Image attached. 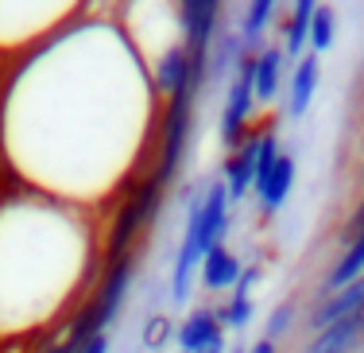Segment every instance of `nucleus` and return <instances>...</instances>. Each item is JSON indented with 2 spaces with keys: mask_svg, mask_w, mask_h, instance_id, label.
<instances>
[{
  "mask_svg": "<svg viewBox=\"0 0 364 353\" xmlns=\"http://www.w3.org/2000/svg\"><path fill=\"white\" fill-rule=\"evenodd\" d=\"M318 4L314 0H299V4L287 12V20H283L279 28V47H283V58L294 66L302 55H306V43H310V20H314Z\"/></svg>",
  "mask_w": 364,
  "mask_h": 353,
  "instance_id": "obj_12",
  "label": "nucleus"
},
{
  "mask_svg": "<svg viewBox=\"0 0 364 353\" xmlns=\"http://www.w3.org/2000/svg\"><path fill=\"white\" fill-rule=\"evenodd\" d=\"M163 194H167V191L151 179V171H147L140 183L124 186L120 210L112 214V221L105 229V241H101V268L136 256L140 237L155 226V218H159V210H163Z\"/></svg>",
  "mask_w": 364,
  "mask_h": 353,
  "instance_id": "obj_2",
  "label": "nucleus"
},
{
  "mask_svg": "<svg viewBox=\"0 0 364 353\" xmlns=\"http://www.w3.org/2000/svg\"><path fill=\"white\" fill-rule=\"evenodd\" d=\"M101 275L85 221L39 194H16L0 210V322H50Z\"/></svg>",
  "mask_w": 364,
  "mask_h": 353,
  "instance_id": "obj_1",
  "label": "nucleus"
},
{
  "mask_svg": "<svg viewBox=\"0 0 364 353\" xmlns=\"http://www.w3.org/2000/svg\"><path fill=\"white\" fill-rule=\"evenodd\" d=\"M275 16H279L275 0H252V4L245 8L240 28H237V39H240V51H245V55H259V51H264V36H267Z\"/></svg>",
  "mask_w": 364,
  "mask_h": 353,
  "instance_id": "obj_13",
  "label": "nucleus"
},
{
  "mask_svg": "<svg viewBox=\"0 0 364 353\" xmlns=\"http://www.w3.org/2000/svg\"><path fill=\"white\" fill-rule=\"evenodd\" d=\"M77 353H109V334H97V338H90Z\"/></svg>",
  "mask_w": 364,
  "mask_h": 353,
  "instance_id": "obj_19",
  "label": "nucleus"
},
{
  "mask_svg": "<svg viewBox=\"0 0 364 353\" xmlns=\"http://www.w3.org/2000/svg\"><path fill=\"white\" fill-rule=\"evenodd\" d=\"M333 43H337V12L326 4H318L314 20H310V43L306 47H310V55L322 58L326 51H333Z\"/></svg>",
  "mask_w": 364,
  "mask_h": 353,
  "instance_id": "obj_15",
  "label": "nucleus"
},
{
  "mask_svg": "<svg viewBox=\"0 0 364 353\" xmlns=\"http://www.w3.org/2000/svg\"><path fill=\"white\" fill-rule=\"evenodd\" d=\"M245 353H279V342H267V338H256L252 346H248Z\"/></svg>",
  "mask_w": 364,
  "mask_h": 353,
  "instance_id": "obj_20",
  "label": "nucleus"
},
{
  "mask_svg": "<svg viewBox=\"0 0 364 353\" xmlns=\"http://www.w3.org/2000/svg\"><path fill=\"white\" fill-rule=\"evenodd\" d=\"M229 353H245V346H232V349H229Z\"/></svg>",
  "mask_w": 364,
  "mask_h": 353,
  "instance_id": "obj_22",
  "label": "nucleus"
},
{
  "mask_svg": "<svg viewBox=\"0 0 364 353\" xmlns=\"http://www.w3.org/2000/svg\"><path fill=\"white\" fill-rule=\"evenodd\" d=\"M175 346L182 353H213V349H225L221 315L210 311V307H194V311H190L175 326Z\"/></svg>",
  "mask_w": 364,
  "mask_h": 353,
  "instance_id": "obj_5",
  "label": "nucleus"
},
{
  "mask_svg": "<svg viewBox=\"0 0 364 353\" xmlns=\"http://www.w3.org/2000/svg\"><path fill=\"white\" fill-rule=\"evenodd\" d=\"M318 82H322V58L306 51V55L291 66V74H287V93H283V105H287V117L291 120L306 117L310 101H314V93H318Z\"/></svg>",
  "mask_w": 364,
  "mask_h": 353,
  "instance_id": "obj_9",
  "label": "nucleus"
},
{
  "mask_svg": "<svg viewBox=\"0 0 364 353\" xmlns=\"http://www.w3.org/2000/svg\"><path fill=\"white\" fill-rule=\"evenodd\" d=\"M240 272H245V264H240V256L232 253L229 245L205 253L202 268H198V275H202V283L210 291H232V288H237V280H240Z\"/></svg>",
  "mask_w": 364,
  "mask_h": 353,
  "instance_id": "obj_14",
  "label": "nucleus"
},
{
  "mask_svg": "<svg viewBox=\"0 0 364 353\" xmlns=\"http://www.w3.org/2000/svg\"><path fill=\"white\" fill-rule=\"evenodd\" d=\"M167 338H175V330H171V322H167L163 315L155 318V322H147V330H144V346H147V349H159Z\"/></svg>",
  "mask_w": 364,
  "mask_h": 353,
  "instance_id": "obj_18",
  "label": "nucleus"
},
{
  "mask_svg": "<svg viewBox=\"0 0 364 353\" xmlns=\"http://www.w3.org/2000/svg\"><path fill=\"white\" fill-rule=\"evenodd\" d=\"M256 175H259V136H248L237 152H229L225 159V191H229V202H245L248 194L256 191Z\"/></svg>",
  "mask_w": 364,
  "mask_h": 353,
  "instance_id": "obj_8",
  "label": "nucleus"
},
{
  "mask_svg": "<svg viewBox=\"0 0 364 353\" xmlns=\"http://www.w3.org/2000/svg\"><path fill=\"white\" fill-rule=\"evenodd\" d=\"M291 74V63L283 58L279 43H264V51L256 55V105H272L283 93Z\"/></svg>",
  "mask_w": 364,
  "mask_h": 353,
  "instance_id": "obj_11",
  "label": "nucleus"
},
{
  "mask_svg": "<svg viewBox=\"0 0 364 353\" xmlns=\"http://www.w3.org/2000/svg\"><path fill=\"white\" fill-rule=\"evenodd\" d=\"M294 179H299V163H294V152L283 148V156L275 159V167L267 171L264 179H256V191H252L256 202H259V214H264L267 221L287 206V198L294 191Z\"/></svg>",
  "mask_w": 364,
  "mask_h": 353,
  "instance_id": "obj_6",
  "label": "nucleus"
},
{
  "mask_svg": "<svg viewBox=\"0 0 364 353\" xmlns=\"http://www.w3.org/2000/svg\"><path fill=\"white\" fill-rule=\"evenodd\" d=\"M357 315H364V275L353 280L349 288H341L337 295L322 299V303H310L302 311V326H306V334H318L326 326H337V322L357 318Z\"/></svg>",
  "mask_w": 364,
  "mask_h": 353,
  "instance_id": "obj_4",
  "label": "nucleus"
},
{
  "mask_svg": "<svg viewBox=\"0 0 364 353\" xmlns=\"http://www.w3.org/2000/svg\"><path fill=\"white\" fill-rule=\"evenodd\" d=\"M294 353H364V315L310 334Z\"/></svg>",
  "mask_w": 364,
  "mask_h": 353,
  "instance_id": "obj_10",
  "label": "nucleus"
},
{
  "mask_svg": "<svg viewBox=\"0 0 364 353\" xmlns=\"http://www.w3.org/2000/svg\"><path fill=\"white\" fill-rule=\"evenodd\" d=\"M294 318H299V303H294V299H283V303L275 307L272 315H267L264 334H259V338H267V342H283V338H287V330L294 326Z\"/></svg>",
  "mask_w": 364,
  "mask_h": 353,
  "instance_id": "obj_17",
  "label": "nucleus"
},
{
  "mask_svg": "<svg viewBox=\"0 0 364 353\" xmlns=\"http://www.w3.org/2000/svg\"><path fill=\"white\" fill-rule=\"evenodd\" d=\"M364 275V229L353 241H345L341 248H337L333 264L322 272V283L314 288V303H322V299L337 295L341 288H349L353 280H360Z\"/></svg>",
  "mask_w": 364,
  "mask_h": 353,
  "instance_id": "obj_7",
  "label": "nucleus"
},
{
  "mask_svg": "<svg viewBox=\"0 0 364 353\" xmlns=\"http://www.w3.org/2000/svg\"><path fill=\"white\" fill-rule=\"evenodd\" d=\"M252 113H256V55H245L232 70V78L225 82L221 117H218V136L229 152H237L248 140Z\"/></svg>",
  "mask_w": 364,
  "mask_h": 353,
  "instance_id": "obj_3",
  "label": "nucleus"
},
{
  "mask_svg": "<svg viewBox=\"0 0 364 353\" xmlns=\"http://www.w3.org/2000/svg\"><path fill=\"white\" fill-rule=\"evenodd\" d=\"M213 353H225V349H213Z\"/></svg>",
  "mask_w": 364,
  "mask_h": 353,
  "instance_id": "obj_23",
  "label": "nucleus"
},
{
  "mask_svg": "<svg viewBox=\"0 0 364 353\" xmlns=\"http://www.w3.org/2000/svg\"><path fill=\"white\" fill-rule=\"evenodd\" d=\"M218 315H221L225 330H245V326L252 322V315H256V299L248 295V291H232L229 303H225Z\"/></svg>",
  "mask_w": 364,
  "mask_h": 353,
  "instance_id": "obj_16",
  "label": "nucleus"
},
{
  "mask_svg": "<svg viewBox=\"0 0 364 353\" xmlns=\"http://www.w3.org/2000/svg\"><path fill=\"white\" fill-rule=\"evenodd\" d=\"M357 194H364V156H360V167H357Z\"/></svg>",
  "mask_w": 364,
  "mask_h": 353,
  "instance_id": "obj_21",
  "label": "nucleus"
}]
</instances>
